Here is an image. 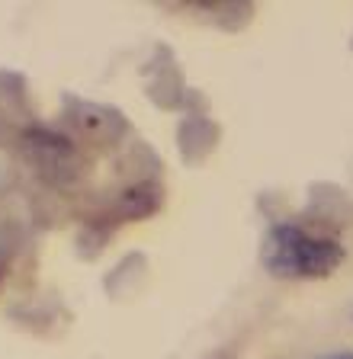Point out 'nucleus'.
Instances as JSON below:
<instances>
[{
    "mask_svg": "<svg viewBox=\"0 0 353 359\" xmlns=\"http://www.w3.org/2000/svg\"><path fill=\"white\" fill-rule=\"evenodd\" d=\"M344 260V247L331 238H312L295 224H277L263 241V266L273 276L318 279L328 276Z\"/></svg>",
    "mask_w": 353,
    "mask_h": 359,
    "instance_id": "obj_1",
    "label": "nucleus"
},
{
    "mask_svg": "<svg viewBox=\"0 0 353 359\" xmlns=\"http://www.w3.org/2000/svg\"><path fill=\"white\" fill-rule=\"evenodd\" d=\"M74 128L84 132L93 142H116L126 132V119L109 106H93V103H77L74 106Z\"/></svg>",
    "mask_w": 353,
    "mask_h": 359,
    "instance_id": "obj_2",
    "label": "nucleus"
},
{
    "mask_svg": "<svg viewBox=\"0 0 353 359\" xmlns=\"http://www.w3.org/2000/svg\"><path fill=\"white\" fill-rule=\"evenodd\" d=\"M324 359H353V353H338V356H324Z\"/></svg>",
    "mask_w": 353,
    "mask_h": 359,
    "instance_id": "obj_3",
    "label": "nucleus"
}]
</instances>
